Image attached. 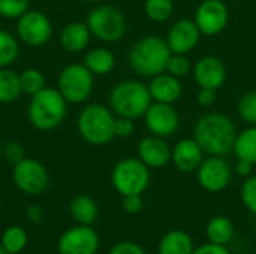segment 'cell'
<instances>
[{"label": "cell", "mask_w": 256, "mask_h": 254, "mask_svg": "<svg viewBox=\"0 0 256 254\" xmlns=\"http://www.w3.org/2000/svg\"><path fill=\"white\" fill-rule=\"evenodd\" d=\"M236 126L230 117L219 112L202 115L194 127V139L208 156H226L234 150Z\"/></svg>", "instance_id": "6da1fadb"}, {"label": "cell", "mask_w": 256, "mask_h": 254, "mask_svg": "<svg viewBox=\"0 0 256 254\" xmlns=\"http://www.w3.org/2000/svg\"><path fill=\"white\" fill-rule=\"evenodd\" d=\"M171 49L165 39L156 34L144 36L136 40L128 54L129 66L141 76H154L166 70Z\"/></svg>", "instance_id": "7a4b0ae2"}, {"label": "cell", "mask_w": 256, "mask_h": 254, "mask_svg": "<svg viewBox=\"0 0 256 254\" xmlns=\"http://www.w3.org/2000/svg\"><path fill=\"white\" fill-rule=\"evenodd\" d=\"M68 111V102L57 88L45 87L33 94L27 106V118L30 124L42 132L58 127Z\"/></svg>", "instance_id": "3957f363"}, {"label": "cell", "mask_w": 256, "mask_h": 254, "mask_svg": "<svg viewBox=\"0 0 256 254\" xmlns=\"http://www.w3.org/2000/svg\"><path fill=\"white\" fill-rule=\"evenodd\" d=\"M152 102L148 87L136 79H124L117 82L108 96L111 111L117 117L132 120L144 117Z\"/></svg>", "instance_id": "277c9868"}, {"label": "cell", "mask_w": 256, "mask_h": 254, "mask_svg": "<svg viewBox=\"0 0 256 254\" xmlns=\"http://www.w3.org/2000/svg\"><path fill=\"white\" fill-rule=\"evenodd\" d=\"M116 117L111 108L100 103H90L81 109L76 118V130L80 136L92 145H106L116 138Z\"/></svg>", "instance_id": "5b68a950"}, {"label": "cell", "mask_w": 256, "mask_h": 254, "mask_svg": "<svg viewBox=\"0 0 256 254\" xmlns=\"http://www.w3.org/2000/svg\"><path fill=\"white\" fill-rule=\"evenodd\" d=\"M86 22L92 36L106 43L118 42L124 36L128 28L123 12L111 4L94 6L87 15Z\"/></svg>", "instance_id": "8992f818"}, {"label": "cell", "mask_w": 256, "mask_h": 254, "mask_svg": "<svg viewBox=\"0 0 256 254\" xmlns=\"http://www.w3.org/2000/svg\"><path fill=\"white\" fill-rule=\"evenodd\" d=\"M150 168L140 159L126 157L116 163L111 172V183L122 196L142 195L150 184Z\"/></svg>", "instance_id": "52a82bcc"}, {"label": "cell", "mask_w": 256, "mask_h": 254, "mask_svg": "<svg viewBox=\"0 0 256 254\" xmlns=\"http://www.w3.org/2000/svg\"><path fill=\"white\" fill-rule=\"evenodd\" d=\"M94 87V75L84 66V63H72L62 69L57 79V90L68 103L86 102Z\"/></svg>", "instance_id": "ba28073f"}, {"label": "cell", "mask_w": 256, "mask_h": 254, "mask_svg": "<svg viewBox=\"0 0 256 254\" xmlns=\"http://www.w3.org/2000/svg\"><path fill=\"white\" fill-rule=\"evenodd\" d=\"M12 178L16 189L28 196H38L44 193L50 183L45 166L40 162L28 157H24L16 165H14Z\"/></svg>", "instance_id": "9c48e42d"}, {"label": "cell", "mask_w": 256, "mask_h": 254, "mask_svg": "<svg viewBox=\"0 0 256 254\" xmlns=\"http://www.w3.org/2000/svg\"><path fill=\"white\" fill-rule=\"evenodd\" d=\"M16 36L28 46H42L52 36V24L40 10H27L16 19Z\"/></svg>", "instance_id": "30bf717a"}, {"label": "cell", "mask_w": 256, "mask_h": 254, "mask_svg": "<svg viewBox=\"0 0 256 254\" xmlns=\"http://www.w3.org/2000/svg\"><path fill=\"white\" fill-rule=\"evenodd\" d=\"M201 34L216 36L222 33L230 21V10L224 0H202L194 16Z\"/></svg>", "instance_id": "8fae6325"}, {"label": "cell", "mask_w": 256, "mask_h": 254, "mask_svg": "<svg viewBox=\"0 0 256 254\" xmlns=\"http://www.w3.org/2000/svg\"><path fill=\"white\" fill-rule=\"evenodd\" d=\"M99 237L92 226L78 225L62 234L57 241L58 254H98Z\"/></svg>", "instance_id": "7c38bea8"}, {"label": "cell", "mask_w": 256, "mask_h": 254, "mask_svg": "<svg viewBox=\"0 0 256 254\" xmlns=\"http://www.w3.org/2000/svg\"><path fill=\"white\" fill-rule=\"evenodd\" d=\"M196 174L201 187L210 193H219L231 183V168L222 156H210L208 159H204Z\"/></svg>", "instance_id": "4fadbf2b"}, {"label": "cell", "mask_w": 256, "mask_h": 254, "mask_svg": "<svg viewBox=\"0 0 256 254\" xmlns=\"http://www.w3.org/2000/svg\"><path fill=\"white\" fill-rule=\"evenodd\" d=\"M144 121L152 135L160 138L172 136L180 126V117L176 108L171 103L160 102H152L147 112L144 114Z\"/></svg>", "instance_id": "5bb4252c"}, {"label": "cell", "mask_w": 256, "mask_h": 254, "mask_svg": "<svg viewBox=\"0 0 256 254\" xmlns=\"http://www.w3.org/2000/svg\"><path fill=\"white\" fill-rule=\"evenodd\" d=\"M201 31L194 19L176 21L166 34V43L172 54H189L200 43Z\"/></svg>", "instance_id": "9a60e30c"}, {"label": "cell", "mask_w": 256, "mask_h": 254, "mask_svg": "<svg viewBox=\"0 0 256 254\" xmlns=\"http://www.w3.org/2000/svg\"><path fill=\"white\" fill-rule=\"evenodd\" d=\"M194 78L200 87L219 90L226 81V67L216 55L201 57L192 69Z\"/></svg>", "instance_id": "2e32d148"}, {"label": "cell", "mask_w": 256, "mask_h": 254, "mask_svg": "<svg viewBox=\"0 0 256 254\" xmlns=\"http://www.w3.org/2000/svg\"><path fill=\"white\" fill-rule=\"evenodd\" d=\"M172 150L166 144L165 138L150 135L140 141L138 144V159L148 168L159 169L171 162Z\"/></svg>", "instance_id": "e0dca14e"}, {"label": "cell", "mask_w": 256, "mask_h": 254, "mask_svg": "<svg viewBox=\"0 0 256 254\" xmlns=\"http://www.w3.org/2000/svg\"><path fill=\"white\" fill-rule=\"evenodd\" d=\"M171 160L180 172L190 174L198 171L204 160V151L194 138H184L174 145Z\"/></svg>", "instance_id": "ac0fdd59"}, {"label": "cell", "mask_w": 256, "mask_h": 254, "mask_svg": "<svg viewBox=\"0 0 256 254\" xmlns=\"http://www.w3.org/2000/svg\"><path fill=\"white\" fill-rule=\"evenodd\" d=\"M147 87L153 102L174 105L183 94V87L180 79L168 72H162L159 75L152 76V81Z\"/></svg>", "instance_id": "d6986e66"}, {"label": "cell", "mask_w": 256, "mask_h": 254, "mask_svg": "<svg viewBox=\"0 0 256 254\" xmlns=\"http://www.w3.org/2000/svg\"><path fill=\"white\" fill-rule=\"evenodd\" d=\"M92 33L87 22L72 21L68 22L60 31V45L68 52H81L87 48Z\"/></svg>", "instance_id": "ffe728a7"}, {"label": "cell", "mask_w": 256, "mask_h": 254, "mask_svg": "<svg viewBox=\"0 0 256 254\" xmlns=\"http://www.w3.org/2000/svg\"><path fill=\"white\" fill-rule=\"evenodd\" d=\"M69 213L78 225L92 226L99 214L96 202L87 195L75 196L69 204Z\"/></svg>", "instance_id": "44dd1931"}, {"label": "cell", "mask_w": 256, "mask_h": 254, "mask_svg": "<svg viewBox=\"0 0 256 254\" xmlns=\"http://www.w3.org/2000/svg\"><path fill=\"white\" fill-rule=\"evenodd\" d=\"M194 241L184 231H171L159 243V254H192Z\"/></svg>", "instance_id": "7402d4cb"}, {"label": "cell", "mask_w": 256, "mask_h": 254, "mask_svg": "<svg viewBox=\"0 0 256 254\" xmlns=\"http://www.w3.org/2000/svg\"><path fill=\"white\" fill-rule=\"evenodd\" d=\"M82 63L93 75H108L116 67V55L106 48H94L84 55Z\"/></svg>", "instance_id": "603a6c76"}, {"label": "cell", "mask_w": 256, "mask_h": 254, "mask_svg": "<svg viewBox=\"0 0 256 254\" xmlns=\"http://www.w3.org/2000/svg\"><path fill=\"white\" fill-rule=\"evenodd\" d=\"M234 154L238 160L256 163V126H249L236 136Z\"/></svg>", "instance_id": "cb8c5ba5"}, {"label": "cell", "mask_w": 256, "mask_h": 254, "mask_svg": "<svg viewBox=\"0 0 256 254\" xmlns=\"http://www.w3.org/2000/svg\"><path fill=\"white\" fill-rule=\"evenodd\" d=\"M207 238L213 244L226 246L234 238V225L231 219L225 216H218L212 219L207 225Z\"/></svg>", "instance_id": "d4e9b609"}, {"label": "cell", "mask_w": 256, "mask_h": 254, "mask_svg": "<svg viewBox=\"0 0 256 254\" xmlns=\"http://www.w3.org/2000/svg\"><path fill=\"white\" fill-rule=\"evenodd\" d=\"M20 73L8 67L0 69V103H12L21 96Z\"/></svg>", "instance_id": "484cf974"}, {"label": "cell", "mask_w": 256, "mask_h": 254, "mask_svg": "<svg viewBox=\"0 0 256 254\" xmlns=\"http://www.w3.org/2000/svg\"><path fill=\"white\" fill-rule=\"evenodd\" d=\"M0 244L9 254L21 253L27 246V232L21 226H9L3 231Z\"/></svg>", "instance_id": "4316f807"}, {"label": "cell", "mask_w": 256, "mask_h": 254, "mask_svg": "<svg viewBox=\"0 0 256 254\" xmlns=\"http://www.w3.org/2000/svg\"><path fill=\"white\" fill-rule=\"evenodd\" d=\"M20 54V45L15 36H12L9 31L0 28V69L9 67Z\"/></svg>", "instance_id": "83f0119b"}, {"label": "cell", "mask_w": 256, "mask_h": 254, "mask_svg": "<svg viewBox=\"0 0 256 254\" xmlns=\"http://www.w3.org/2000/svg\"><path fill=\"white\" fill-rule=\"evenodd\" d=\"M144 10L148 19L154 22H165L172 16L174 1L172 0H146Z\"/></svg>", "instance_id": "f1b7e54d"}, {"label": "cell", "mask_w": 256, "mask_h": 254, "mask_svg": "<svg viewBox=\"0 0 256 254\" xmlns=\"http://www.w3.org/2000/svg\"><path fill=\"white\" fill-rule=\"evenodd\" d=\"M20 84H21L22 93H26L28 96H33L46 87L44 73L34 67H28L20 73Z\"/></svg>", "instance_id": "f546056e"}, {"label": "cell", "mask_w": 256, "mask_h": 254, "mask_svg": "<svg viewBox=\"0 0 256 254\" xmlns=\"http://www.w3.org/2000/svg\"><path fill=\"white\" fill-rule=\"evenodd\" d=\"M238 115L250 126H256V90L248 91L242 96L237 105Z\"/></svg>", "instance_id": "4dcf8cb0"}, {"label": "cell", "mask_w": 256, "mask_h": 254, "mask_svg": "<svg viewBox=\"0 0 256 254\" xmlns=\"http://www.w3.org/2000/svg\"><path fill=\"white\" fill-rule=\"evenodd\" d=\"M192 64L190 60L188 58L186 54H171L168 64H166V70L168 73H171L176 78H184L192 72Z\"/></svg>", "instance_id": "1f68e13d"}, {"label": "cell", "mask_w": 256, "mask_h": 254, "mask_svg": "<svg viewBox=\"0 0 256 254\" xmlns=\"http://www.w3.org/2000/svg\"><path fill=\"white\" fill-rule=\"evenodd\" d=\"M28 10V0H0V16L18 19Z\"/></svg>", "instance_id": "d6a6232c"}, {"label": "cell", "mask_w": 256, "mask_h": 254, "mask_svg": "<svg viewBox=\"0 0 256 254\" xmlns=\"http://www.w3.org/2000/svg\"><path fill=\"white\" fill-rule=\"evenodd\" d=\"M242 201L250 213L256 214V175L244 181L242 187Z\"/></svg>", "instance_id": "836d02e7"}, {"label": "cell", "mask_w": 256, "mask_h": 254, "mask_svg": "<svg viewBox=\"0 0 256 254\" xmlns=\"http://www.w3.org/2000/svg\"><path fill=\"white\" fill-rule=\"evenodd\" d=\"M24 154H26L24 147L18 141H9V142L3 144V153H2V156L4 157V160L8 163L16 165L20 160H22L26 157Z\"/></svg>", "instance_id": "e575fe53"}, {"label": "cell", "mask_w": 256, "mask_h": 254, "mask_svg": "<svg viewBox=\"0 0 256 254\" xmlns=\"http://www.w3.org/2000/svg\"><path fill=\"white\" fill-rule=\"evenodd\" d=\"M114 133L117 138H130L135 133V121L126 117H117L114 123Z\"/></svg>", "instance_id": "d590c367"}, {"label": "cell", "mask_w": 256, "mask_h": 254, "mask_svg": "<svg viewBox=\"0 0 256 254\" xmlns=\"http://www.w3.org/2000/svg\"><path fill=\"white\" fill-rule=\"evenodd\" d=\"M122 207L128 214H138L141 213L144 202H142L141 195H128V196H123Z\"/></svg>", "instance_id": "8d00e7d4"}, {"label": "cell", "mask_w": 256, "mask_h": 254, "mask_svg": "<svg viewBox=\"0 0 256 254\" xmlns=\"http://www.w3.org/2000/svg\"><path fill=\"white\" fill-rule=\"evenodd\" d=\"M110 254H146L144 250L135 244V243H130V241H123V243H118L116 244Z\"/></svg>", "instance_id": "74e56055"}, {"label": "cell", "mask_w": 256, "mask_h": 254, "mask_svg": "<svg viewBox=\"0 0 256 254\" xmlns=\"http://www.w3.org/2000/svg\"><path fill=\"white\" fill-rule=\"evenodd\" d=\"M198 103L204 108H208L214 103L216 100V90L213 88H204V87H200V91H198V97H196Z\"/></svg>", "instance_id": "f35d334b"}, {"label": "cell", "mask_w": 256, "mask_h": 254, "mask_svg": "<svg viewBox=\"0 0 256 254\" xmlns=\"http://www.w3.org/2000/svg\"><path fill=\"white\" fill-rule=\"evenodd\" d=\"M192 254H231L230 250L225 247V246H219V244H213V243H208V244H204L201 247H198L196 250H194Z\"/></svg>", "instance_id": "ab89813d"}, {"label": "cell", "mask_w": 256, "mask_h": 254, "mask_svg": "<svg viewBox=\"0 0 256 254\" xmlns=\"http://www.w3.org/2000/svg\"><path fill=\"white\" fill-rule=\"evenodd\" d=\"M26 216L32 223H40L44 219V211L39 205H30L26 210Z\"/></svg>", "instance_id": "60d3db41"}, {"label": "cell", "mask_w": 256, "mask_h": 254, "mask_svg": "<svg viewBox=\"0 0 256 254\" xmlns=\"http://www.w3.org/2000/svg\"><path fill=\"white\" fill-rule=\"evenodd\" d=\"M252 168H254V163L246 162V160H238L236 165V172L240 177H249L252 174Z\"/></svg>", "instance_id": "b9f144b4"}, {"label": "cell", "mask_w": 256, "mask_h": 254, "mask_svg": "<svg viewBox=\"0 0 256 254\" xmlns=\"http://www.w3.org/2000/svg\"><path fill=\"white\" fill-rule=\"evenodd\" d=\"M0 254H9L6 250H4V249H3V246H2V244H0Z\"/></svg>", "instance_id": "7bdbcfd3"}, {"label": "cell", "mask_w": 256, "mask_h": 254, "mask_svg": "<svg viewBox=\"0 0 256 254\" xmlns=\"http://www.w3.org/2000/svg\"><path fill=\"white\" fill-rule=\"evenodd\" d=\"M2 153H3V144H2V139H0V157H2Z\"/></svg>", "instance_id": "ee69618b"}, {"label": "cell", "mask_w": 256, "mask_h": 254, "mask_svg": "<svg viewBox=\"0 0 256 254\" xmlns=\"http://www.w3.org/2000/svg\"><path fill=\"white\" fill-rule=\"evenodd\" d=\"M82 1H87V3H94V1H99V0H82Z\"/></svg>", "instance_id": "f6af8a7d"}, {"label": "cell", "mask_w": 256, "mask_h": 254, "mask_svg": "<svg viewBox=\"0 0 256 254\" xmlns=\"http://www.w3.org/2000/svg\"><path fill=\"white\" fill-rule=\"evenodd\" d=\"M255 234H256V225H255Z\"/></svg>", "instance_id": "bcb514c9"}]
</instances>
